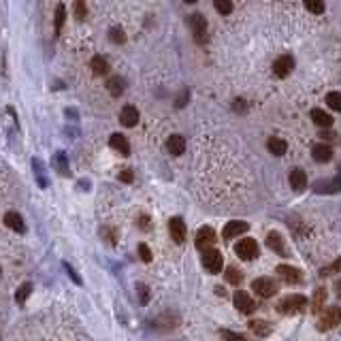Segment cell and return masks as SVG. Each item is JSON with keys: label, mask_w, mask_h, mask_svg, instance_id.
Listing matches in <instances>:
<instances>
[{"label": "cell", "mask_w": 341, "mask_h": 341, "mask_svg": "<svg viewBox=\"0 0 341 341\" xmlns=\"http://www.w3.org/2000/svg\"><path fill=\"white\" fill-rule=\"evenodd\" d=\"M120 122L124 126H134L139 122V111H137V107H132V105H126L124 109L120 111Z\"/></svg>", "instance_id": "cell-16"}, {"label": "cell", "mask_w": 341, "mask_h": 341, "mask_svg": "<svg viewBox=\"0 0 341 341\" xmlns=\"http://www.w3.org/2000/svg\"><path fill=\"white\" fill-rule=\"evenodd\" d=\"M169 233L173 237V241L175 243H184L186 241V224L182 217H173L169 222Z\"/></svg>", "instance_id": "cell-11"}, {"label": "cell", "mask_w": 341, "mask_h": 341, "mask_svg": "<svg viewBox=\"0 0 341 341\" xmlns=\"http://www.w3.org/2000/svg\"><path fill=\"white\" fill-rule=\"evenodd\" d=\"M166 150H169V154H173V156H182L186 152V139L182 134H171L169 141H166Z\"/></svg>", "instance_id": "cell-14"}, {"label": "cell", "mask_w": 341, "mask_h": 341, "mask_svg": "<svg viewBox=\"0 0 341 341\" xmlns=\"http://www.w3.org/2000/svg\"><path fill=\"white\" fill-rule=\"evenodd\" d=\"M311 120L316 122V126H320V128H329L333 124V118L326 111H322V109H313V111H311Z\"/></svg>", "instance_id": "cell-22"}, {"label": "cell", "mask_w": 341, "mask_h": 341, "mask_svg": "<svg viewBox=\"0 0 341 341\" xmlns=\"http://www.w3.org/2000/svg\"><path fill=\"white\" fill-rule=\"evenodd\" d=\"M107 90L111 92V96H122V94H124V90H126V81H124V77H120V75L109 77V81H107Z\"/></svg>", "instance_id": "cell-18"}, {"label": "cell", "mask_w": 341, "mask_h": 341, "mask_svg": "<svg viewBox=\"0 0 341 341\" xmlns=\"http://www.w3.org/2000/svg\"><path fill=\"white\" fill-rule=\"evenodd\" d=\"M139 256H141V260H145V262H152V249L145 246V243H141L139 246Z\"/></svg>", "instance_id": "cell-36"}, {"label": "cell", "mask_w": 341, "mask_h": 341, "mask_svg": "<svg viewBox=\"0 0 341 341\" xmlns=\"http://www.w3.org/2000/svg\"><path fill=\"white\" fill-rule=\"evenodd\" d=\"M305 305H307V299L303 294H290V297H286L284 301H279L278 311L284 313V316H294V313L303 311Z\"/></svg>", "instance_id": "cell-1"}, {"label": "cell", "mask_w": 341, "mask_h": 341, "mask_svg": "<svg viewBox=\"0 0 341 341\" xmlns=\"http://www.w3.org/2000/svg\"><path fill=\"white\" fill-rule=\"evenodd\" d=\"M220 335H222V339H226V341H248L243 335H239V333H233V331H222Z\"/></svg>", "instance_id": "cell-34"}, {"label": "cell", "mask_w": 341, "mask_h": 341, "mask_svg": "<svg viewBox=\"0 0 341 341\" xmlns=\"http://www.w3.org/2000/svg\"><path fill=\"white\" fill-rule=\"evenodd\" d=\"M235 307H237V310H239L241 313H252V311L256 310L254 301L249 299V294L243 292V290H237V292H235Z\"/></svg>", "instance_id": "cell-10"}, {"label": "cell", "mask_w": 341, "mask_h": 341, "mask_svg": "<svg viewBox=\"0 0 341 341\" xmlns=\"http://www.w3.org/2000/svg\"><path fill=\"white\" fill-rule=\"evenodd\" d=\"M4 226H9L11 230H15V233H24L26 230V224H24V217L15 214V211H9V214H4Z\"/></svg>", "instance_id": "cell-15"}, {"label": "cell", "mask_w": 341, "mask_h": 341, "mask_svg": "<svg viewBox=\"0 0 341 341\" xmlns=\"http://www.w3.org/2000/svg\"><path fill=\"white\" fill-rule=\"evenodd\" d=\"M233 109L237 113H246V109H248V102L243 100V98H235V102H233Z\"/></svg>", "instance_id": "cell-37"}, {"label": "cell", "mask_w": 341, "mask_h": 341, "mask_svg": "<svg viewBox=\"0 0 341 341\" xmlns=\"http://www.w3.org/2000/svg\"><path fill=\"white\" fill-rule=\"evenodd\" d=\"M252 290L258 294V297H273L275 292H278V281L271 279V278H258V279H254V284H252Z\"/></svg>", "instance_id": "cell-2"}, {"label": "cell", "mask_w": 341, "mask_h": 341, "mask_svg": "<svg viewBox=\"0 0 341 341\" xmlns=\"http://www.w3.org/2000/svg\"><path fill=\"white\" fill-rule=\"evenodd\" d=\"M190 28H192V32H194L196 43L207 41V19H205V15H201V13L190 15Z\"/></svg>", "instance_id": "cell-4"}, {"label": "cell", "mask_w": 341, "mask_h": 341, "mask_svg": "<svg viewBox=\"0 0 341 341\" xmlns=\"http://www.w3.org/2000/svg\"><path fill=\"white\" fill-rule=\"evenodd\" d=\"M139 299H141V303H143V305L150 301V292H147L145 286H139Z\"/></svg>", "instance_id": "cell-40"}, {"label": "cell", "mask_w": 341, "mask_h": 341, "mask_svg": "<svg viewBox=\"0 0 341 341\" xmlns=\"http://www.w3.org/2000/svg\"><path fill=\"white\" fill-rule=\"evenodd\" d=\"M235 252L243 260H254L256 256H258V243H256L254 239H241L235 246Z\"/></svg>", "instance_id": "cell-5"}, {"label": "cell", "mask_w": 341, "mask_h": 341, "mask_svg": "<svg viewBox=\"0 0 341 341\" xmlns=\"http://www.w3.org/2000/svg\"><path fill=\"white\" fill-rule=\"evenodd\" d=\"M249 329H252L258 337L271 335V326H269V322H265V320H252V322H249Z\"/></svg>", "instance_id": "cell-25"}, {"label": "cell", "mask_w": 341, "mask_h": 341, "mask_svg": "<svg viewBox=\"0 0 341 341\" xmlns=\"http://www.w3.org/2000/svg\"><path fill=\"white\" fill-rule=\"evenodd\" d=\"M331 269H333L335 273H341V256H339V258H337L335 262H333V267H331Z\"/></svg>", "instance_id": "cell-44"}, {"label": "cell", "mask_w": 341, "mask_h": 341, "mask_svg": "<svg viewBox=\"0 0 341 341\" xmlns=\"http://www.w3.org/2000/svg\"><path fill=\"white\" fill-rule=\"evenodd\" d=\"M324 299H326V292H324V288H318V292L313 294V311H320L324 307Z\"/></svg>", "instance_id": "cell-31"}, {"label": "cell", "mask_w": 341, "mask_h": 341, "mask_svg": "<svg viewBox=\"0 0 341 341\" xmlns=\"http://www.w3.org/2000/svg\"><path fill=\"white\" fill-rule=\"evenodd\" d=\"M54 166L56 171H60L62 175H68V162H66V156H64V152H58L54 156Z\"/></svg>", "instance_id": "cell-28"}, {"label": "cell", "mask_w": 341, "mask_h": 341, "mask_svg": "<svg viewBox=\"0 0 341 341\" xmlns=\"http://www.w3.org/2000/svg\"><path fill=\"white\" fill-rule=\"evenodd\" d=\"M269 152H271L273 154V156H284V154H286V141L284 139H278V137H271V139H269Z\"/></svg>", "instance_id": "cell-23"}, {"label": "cell", "mask_w": 341, "mask_h": 341, "mask_svg": "<svg viewBox=\"0 0 341 341\" xmlns=\"http://www.w3.org/2000/svg\"><path fill=\"white\" fill-rule=\"evenodd\" d=\"M313 190L316 192H324V194H335V192L341 190V179H331V182H324V179H320L313 186Z\"/></svg>", "instance_id": "cell-17"}, {"label": "cell", "mask_w": 341, "mask_h": 341, "mask_svg": "<svg viewBox=\"0 0 341 341\" xmlns=\"http://www.w3.org/2000/svg\"><path fill=\"white\" fill-rule=\"evenodd\" d=\"M214 246H216V230L211 226L198 228V233H196V248L203 249V252H207V249H214Z\"/></svg>", "instance_id": "cell-6"}, {"label": "cell", "mask_w": 341, "mask_h": 341, "mask_svg": "<svg viewBox=\"0 0 341 341\" xmlns=\"http://www.w3.org/2000/svg\"><path fill=\"white\" fill-rule=\"evenodd\" d=\"M216 11H220L222 15H228L233 11V2H226V0H216Z\"/></svg>", "instance_id": "cell-32"}, {"label": "cell", "mask_w": 341, "mask_h": 341, "mask_svg": "<svg viewBox=\"0 0 341 341\" xmlns=\"http://www.w3.org/2000/svg\"><path fill=\"white\" fill-rule=\"evenodd\" d=\"M292 68H294L292 56H279L278 60H275V64H273V73L278 77H288L292 73Z\"/></svg>", "instance_id": "cell-8"}, {"label": "cell", "mask_w": 341, "mask_h": 341, "mask_svg": "<svg viewBox=\"0 0 341 341\" xmlns=\"http://www.w3.org/2000/svg\"><path fill=\"white\" fill-rule=\"evenodd\" d=\"M90 66H92V70L96 75H107L109 73V62H107V58H102V56H94L92 62H90Z\"/></svg>", "instance_id": "cell-24"}, {"label": "cell", "mask_w": 341, "mask_h": 341, "mask_svg": "<svg viewBox=\"0 0 341 341\" xmlns=\"http://www.w3.org/2000/svg\"><path fill=\"white\" fill-rule=\"evenodd\" d=\"M278 273H279V278L288 281V284H299L301 279H303V275H301L299 269H294L290 265H279L278 267Z\"/></svg>", "instance_id": "cell-12"}, {"label": "cell", "mask_w": 341, "mask_h": 341, "mask_svg": "<svg viewBox=\"0 0 341 341\" xmlns=\"http://www.w3.org/2000/svg\"><path fill=\"white\" fill-rule=\"evenodd\" d=\"M305 6H307V9H310L311 13H322V11H324V4L318 2V0H307Z\"/></svg>", "instance_id": "cell-35"}, {"label": "cell", "mask_w": 341, "mask_h": 341, "mask_svg": "<svg viewBox=\"0 0 341 341\" xmlns=\"http://www.w3.org/2000/svg\"><path fill=\"white\" fill-rule=\"evenodd\" d=\"M224 278H226V281H228V284H233V286H239L243 281V275H241V271L237 267H228L226 273H224Z\"/></svg>", "instance_id": "cell-26"}, {"label": "cell", "mask_w": 341, "mask_h": 341, "mask_svg": "<svg viewBox=\"0 0 341 341\" xmlns=\"http://www.w3.org/2000/svg\"><path fill=\"white\" fill-rule=\"evenodd\" d=\"M30 292H32V284H28V281H26V284H22V286L17 288V292H15V301H17V303H24V301L30 297Z\"/></svg>", "instance_id": "cell-30"}, {"label": "cell", "mask_w": 341, "mask_h": 341, "mask_svg": "<svg viewBox=\"0 0 341 341\" xmlns=\"http://www.w3.org/2000/svg\"><path fill=\"white\" fill-rule=\"evenodd\" d=\"M64 269H66V271H68V278L73 279L75 284H79V286H81V278H79V275H77V271H75V269L70 267V265H64Z\"/></svg>", "instance_id": "cell-38"}, {"label": "cell", "mask_w": 341, "mask_h": 341, "mask_svg": "<svg viewBox=\"0 0 341 341\" xmlns=\"http://www.w3.org/2000/svg\"><path fill=\"white\" fill-rule=\"evenodd\" d=\"M186 100H188V90H184V94H179V98H177L175 105H177V107H184Z\"/></svg>", "instance_id": "cell-43"}, {"label": "cell", "mask_w": 341, "mask_h": 341, "mask_svg": "<svg viewBox=\"0 0 341 341\" xmlns=\"http://www.w3.org/2000/svg\"><path fill=\"white\" fill-rule=\"evenodd\" d=\"M339 322H341V310L339 307H329V310L324 311V316L320 318L318 329L320 331H329V329H333V326H337Z\"/></svg>", "instance_id": "cell-7"}, {"label": "cell", "mask_w": 341, "mask_h": 341, "mask_svg": "<svg viewBox=\"0 0 341 341\" xmlns=\"http://www.w3.org/2000/svg\"><path fill=\"white\" fill-rule=\"evenodd\" d=\"M311 156H313L316 162H329V160L333 158V150L329 145H324V143H318V145H313Z\"/></svg>", "instance_id": "cell-19"}, {"label": "cell", "mask_w": 341, "mask_h": 341, "mask_svg": "<svg viewBox=\"0 0 341 341\" xmlns=\"http://www.w3.org/2000/svg\"><path fill=\"white\" fill-rule=\"evenodd\" d=\"M326 105L341 113V92H329L326 94Z\"/></svg>", "instance_id": "cell-29"}, {"label": "cell", "mask_w": 341, "mask_h": 341, "mask_svg": "<svg viewBox=\"0 0 341 341\" xmlns=\"http://www.w3.org/2000/svg\"><path fill=\"white\" fill-rule=\"evenodd\" d=\"M203 267L207 269L209 273H220L222 267H224V258L217 249H207L203 252Z\"/></svg>", "instance_id": "cell-3"}, {"label": "cell", "mask_w": 341, "mask_h": 341, "mask_svg": "<svg viewBox=\"0 0 341 341\" xmlns=\"http://www.w3.org/2000/svg\"><path fill=\"white\" fill-rule=\"evenodd\" d=\"M290 186H292V190L303 192V190L307 188V175H305V171L294 169V171L290 173Z\"/></svg>", "instance_id": "cell-21"}, {"label": "cell", "mask_w": 341, "mask_h": 341, "mask_svg": "<svg viewBox=\"0 0 341 341\" xmlns=\"http://www.w3.org/2000/svg\"><path fill=\"white\" fill-rule=\"evenodd\" d=\"M75 11H77V15H79V19H83V17H86V4H83V2H77L75 4Z\"/></svg>", "instance_id": "cell-41"}, {"label": "cell", "mask_w": 341, "mask_h": 341, "mask_svg": "<svg viewBox=\"0 0 341 341\" xmlns=\"http://www.w3.org/2000/svg\"><path fill=\"white\" fill-rule=\"evenodd\" d=\"M248 228H249V224H248V222L235 220V222H228L226 226H224L222 235H224V239H235V237H239V235H243V233H248Z\"/></svg>", "instance_id": "cell-9"}, {"label": "cell", "mask_w": 341, "mask_h": 341, "mask_svg": "<svg viewBox=\"0 0 341 341\" xmlns=\"http://www.w3.org/2000/svg\"><path fill=\"white\" fill-rule=\"evenodd\" d=\"M267 248L269 249H273V252H278V254H281L284 256L286 254V246H284V239L279 237V233H269L267 235Z\"/></svg>", "instance_id": "cell-20"}, {"label": "cell", "mask_w": 341, "mask_h": 341, "mask_svg": "<svg viewBox=\"0 0 341 341\" xmlns=\"http://www.w3.org/2000/svg\"><path fill=\"white\" fill-rule=\"evenodd\" d=\"M139 226L143 228V230H150V226H152V224H150V217H147V216H141V217H139Z\"/></svg>", "instance_id": "cell-42"}, {"label": "cell", "mask_w": 341, "mask_h": 341, "mask_svg": "<svg viewBox=\"0 0 341 341\" xmlns=\"http://www.w3.org/2000/svg\"><path fill=\"white\" fill-rule=\"evenodd\" d=\"M337 292H339V297H341V281H337Z\"/></svg>", "instance_id": "cell-45"}, {"label": "cell", "mask_w": 341, "mask_h": 341, "mask_svg": "<svg viewBox=\"0 0 341 341\" xmlns=\"http://www.w3.org/2000/svg\"><path fill=\"white\" fill-rule=\"evenodd\" d=\"M132 179H134V175H132V171H130V169H124V171L120 173V182H126V184H130Z\"/></svg>", "instance_id": "cell-39"}, {"label": "cell", "mask_w": 341, "mask_h": 341, "mask_svg": "<svg viewBox=\"0 0 341 341\" xmlns=\"http://www.w3.org/2000/svg\"><path fill=\"white\" fill-rule=\"evenodd\" d=\"M64 19H66V6H64L62 2L56 6V19H54V28H56V34L62 30L64 26Z\"/></svg>", "instance_id": "cell-27"}, {"label": "cell", "mask_w": 341, "mask_h": 341, "mask_svg": "<svg viewBox=\"0 0 341 341\" xmlns=\"http://www.w3.org/2000/svg\"><path fill=\"white\" fill-rule=\"evenodd\" d=\"M109 38H111L113 43L122 45V43L126 41V34H124V30H122V28H113V30H111V34H109Z\"/></svg>", "instance_id": "cell-33"}, {"label": "cell", "mask_w": 341, "mask_h": 341, "mask_svg": "<svg viewBox=\"0 0 341 341\" xmlns=\"http://www.w3.org/2000/svg\"><path fill=\"white\" fill-rule=\"evenodd\" d=\"M109 145H111L115 152H120L122 156H128V154H130V143H128V139L120 132H113L111 137H109Z\"/></svg>", "instance_id": "cell-13"}]
</instances>
